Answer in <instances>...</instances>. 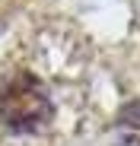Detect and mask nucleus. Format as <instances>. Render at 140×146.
Returning <instances> with one entry per match:
<instances>
[{
	"instance_id": "f257e3e1",
	"label": "nucleus",
	"mask_w": 140,
	"mask_h": 146,
	"mask_svg": "<svg viewBox=\"0 0 140 146\" xmlns=\"http://www.w3.org/2000/svg\"><path fill=\"white\" fill-rule=\"evenodd\" d=\"M54 117L45 83L29 70H19L0 86V124L13 133H35Z\"/></svg>"
}]
</instances>
